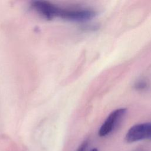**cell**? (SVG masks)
<instances>
[{"label":"cell","mask_w":151,"mask_h":151,"mask_svg":"<svg viewBox=\"0 0 151 151\" xmlns=\"http://www.w3.org/2000/svg\"><path fill=\"white\" fill-rule=\"evenodd\" d=\"M31 6L38 14L47 20L61 18L64 20L83 22L90 20L97 15L94 10L83 8H63L47 1H35Z\"/></svg>","instance_id":"6da1fadb"},{"label":"cell","mask_w":151,"mask_h":151,"mask_svg":"<svg viewBox=\"0 0 151 151\" xmlns=\"http://www.w3.org/2000/svg\"><path fill=\"white\" fill-rule=\"evenodd\" d=\"M126 112L127 109L123 107L116 109L111 111L100 126L98 132L99 136L104 137L111 133L118 126Z\"/></svg>","instance_id":"7a4b0ae2"},{"label":"cell","mask_w":151,"mask_h":151,"mask_svg":"<svg viewBox=\"0 0 151 151\" xmlns=\"http://www.w3.org/2000/svg\"><path fill=\"white\" fill-rule=\"evenodd\" d=\"M125 139L128 143L151 139V122L142 123L133 125L127 132Z\"/></svg>","instance_id":"3957f363"},{"label":"cell","mask_w":151,"mask_h":151,"mask_svg":"<svg viewBox=\"0 0 151 151\" xmlns=\"http://www.w3.org/2000/svg\"><path fill=\"white\" fill-rule=\"evenodd\" d=\"M135 89L138 90H145L147 88V84L146 81H143V80H140L139 81L137 82H136L134 86Z\"/></svg>","instance_id":"277c9868"},{"label":"cell","mask_w":151,"mask_h":151,"mask_svg":"<svg viewBox=\"0 0 151 151\" xmlns=\"http://www.w3.org/2000/svg\"><path fill=\"white\" fill-rule=\"evenodd\" d=\"M87 146H88V141L85 140L83 142H82V143L78 146L76 151H85Z\"/></svg>","instance_id":"5b68a950"},{"label":"cell","mask_w":151,"mask_h":151,"mask_svg":"<svg viewBox=\"0 0 151 151\" xmlns=\"http://www.w3.org/2000/svg\"><path fill=\"white\" fill-rule=\"evenodd\" d=\"M90 151H99L98 149L97 148H93V149H91Z\"/></svg>","instance_id":"8992f818"}]
</instances>
